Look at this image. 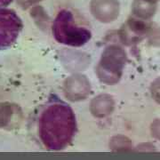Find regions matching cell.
I'll return each mask as SVG.
<instances>
[{"label": "cell", "instance_id": "obj_4", "mask_svg": "<svg viewBox=\"0 0 160 160\" xmlns=\"http://www.w3.org/2000/svg\"><path fill=\"white\" fill-rule=\"evenodd\" d=\"M12 1L13 0H0V7L8 6L9 4H11Z\"/></svg>", "mask_w": 160, "mask_h": 160}, {"label": "cell", "instance_id": "obj_1", "mask_svg": "<svg viewBox=\"0 0 160 160\" xmlns=\"http://www.w3.org/2000/svg\"><path fill=\"white\" fill-rule=\"evenodd\" d=\"M77 131V118L71 106L59 98H51L38 118V132L44 147L51 151L63 150L73 142Z\"/></svg>", "mask_w": 160, "mask_h": 160}, {"label": "cell", "instance_id": "obj_2", "mask_svg": "<svg viewBox=\"0 0 160 160\" xmlns=\"http://www.w3.org/2000/svg\"><path fill=\"white\" fill-rule=\"evenodd\" d=\"M52 32L58 43L72 47H81L92 38V31L76 21L74 13L69 9H62L54 18Z\"/></svg>", "mask_w": 160, "mask_h": 160}, {"label": "cell", "instance_id": "obj_3", "mask_svg": "<svg viewBox=\"0 0 160 160\" xmlns=\"http://www.w3.org/2000/svg\"><path fill=\"white\" fill-rule=\"evenodd\" d=\"M23 23L16 12L0 7V51L11 47L22 30Z\"/></svg>", "mask_w": 160, "mask_h": 160}]
</instances>
